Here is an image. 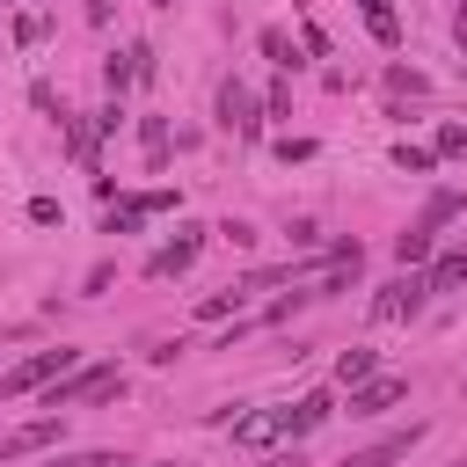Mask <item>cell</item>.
<instances>
[{"instance_id": "1", "label": "cell", "mask_w": 467, "mask_h": 467, "mask_svg": "<svg viewBox=\"0 0 467 467\" xmlns=\"http://www.w3.org/2000/svg\"><path fill=\"white\" fill-rule=\"evenodd\" d=\"M423 299H431V285H423L416 270H401V277H387V285L372 292V321H379V328H394V321H416V314H423Z\"/></svg>"}, {"instance_id": "2", "label": "cell", "mask_w": 467, "mask_h": 467, "mask_svg": "<svg viewBox=\"0 0 467 467\" xmlns=\"http://www.w3.org/2000/svg\"><path fill=\"white\" fill-rule=\"evenodd\" d=\"M73 365H80V350H66V343H58V350H36V358H22V365L0 372V394H36V387H51V379L73 372Z\"/></svg>"}, {"instance_id": "3", "label": "cell", "mask_w": 467, "mask_h": 467, "mask_svg": "<svg viewBox=\"0 0 467 467\" xmlns=\"http://www.w3.org/2000/svg\"><path fill=\"white\" fill-rule=\"evenodd\" d=\"M117 387H124V372H117V365H95V372H80V379L51 387V394H44V409H51V416H66L73 401H102V394H117Z\"/></svg>"}, {"instance_id": "4", "label": "cell", "mask_w": 467, "mask_h": 467, "mask_svg": "<svg viewBox=\"0 0 467 467\" xmlns=\"http://www.w3.org/2000/svg\"><path fill=\"white\" fill-rule=\"evenodd\" d=\"M197 248H204V226H175V241L146 255V277H182L197 263Z\"/></svg>"}, {"instance_id": "5", "label": "cell", "mask_w": 467, "mask_h": 467, "mask_svg": "<svg viewBox=\"0 0 467 467\" xmlns=\"http://www.w3.org/2000/svg\"><path fill=\"white\" fill-rule=\"evenodd\" d=\"M219 124H226L234 139H255V131H263V117H255V95H248L241 80H219Z\"/></svg>"}, {"instance_id": "6", "label": "cell", "mask_w": 467, "mask_h": 467, "mask_svg": "<svg viewBox=\"0 0 467 467\" xmlns=\"http://www.w3.org/2000/svg\"><path fill=\"white\" fill-rule=\"evenodd\" d=\"M423 438V423H409V431H387L379 445H365V452H343L336 467H394V460H409V445Z\"/></svg>"}, {"instance_id": "7", "label": "cell", "mask_w": 467, "mask_h": 467, "mask_svg": "<svg viewBox=\"0 0 467 467\" xmlns=\"http://www.w3.org/2000/svg\"><path fill=\"white\" fill-rule=\"evenodd\" d=\"M292 438V416L285 409H255V416H234V445H277Z\"/></svg>"}, {"instance_id": "8", "label": "cell", "mask_w": 467, "mask_h": 467, "mask_svg": "<svg viewBox=\"0 0 467 467\" xmlns=\"http://www.w3.org/2000/svg\"><path fill=\"white\" fill-rule=\"evenodd\" d=\"M401 394H409V379H394V372L387 379H365V387H350V416H387Z\"/></svg>"}, {"instance_id": "9", "label": "cell", "mask_w": 467, "mask_h": 467, "mask_svg": "<svg viewBox=\"0 0 467 467\" xmlns=\"http://www.w3.org/2000/svg\"><path fill=\"white\" fill-rule=\"evenodd\" d=\"M423 285H431V292H460V285H467V248H445V255L431 263Z\"/></svg>"}, {"instance_id": "10", "label": "cell", "mask_w": 467, "mask_h": 467, "mask_svg": "<svg viewBox=\"0 0 467 467\" xmlns=\"http://www.w3.org/2000/svg\"><path fill=\"white\" fill-rule=\"evenodd\" d=\"M255 44H263V58H270V66H277V73H299V66H306V58H299V44H292V36H285V29H263V36H255Z\"/></svg>"}, {"instance_id": "11", "label": "cell", "mask_w": 467, "mask_h": 467, "mask_svg": "<svg viewBox=\"0 0 467 467\" xmlns=\"http://www.w3.org/2000/svg\"><path fill=\"white\" fill-rule=\"evenodd\" d=\"M285 416H292V438H306V431H321V423L336 416V401H328V394H306V401L285 409Z\"/></svg>"}, {"instance_id": "12", "label": "cell", "mask_w": 467, "mask_h": 467, "mask_svg": "<svg viewBox=\"0 0 467 467\" xmlns=\"http://www.w3.org/2000/svg\"><path fill=\"white\" fill-rule=\"evenodd\" d=\"M58 431H66V423H58V416H36V423H22V431H15V438H7V452H44V445H51V438H58Z\"/></svg>"}, {"instance_id": "13", "label": "cell", "mask_w": 467, "mask_h": 467, "mask_svg": "<svg viewBox=\"0 0 467 467\" xmlns=\"http://www.w3.org/2000/svg\"><path fill=\"white\" fill-rule=\"evenodd\" d=\"M102 80H109V95H124V88L139 80V44H131V51H109V58H102Z\"/></svg>"}, {"instance_id": "14", "label": "cell", "mask_w": 467, "mask_h": 467, "mask_svg": "<svg viewBox=\"0 0 467 467\" xmlns=\"http://www.w3.org/2000/svg\"><path fill=\"white\" fill-rule=\"evenodd\" d=\"M336 379H343V387H365V379H379V358H372V350H343V358H336Z\"/></svg>"}, {"instance_id": "15", "label": "cell", "mask_w": 467, "mask_h": 467, "mask_svg": "<svg viewBox=\"0 0 467 467\" xmlns=\"http://www.w3.org/2000/svg\"><path fill=\"white\" fill-rule=\"evenodd\" d=\"M358 7H365V29H372V36L394 51V44H401V22H394V7H387V0H358Z\"/></svg>"}, {"instance_id": "16", "label": "cell", "mask_w": 467, "mask_h": 467, "mask_svg": "<svg viewBox=\"0 0 467 467\" xmlns=\"http://www.w3.org/2000/svg\"><path fill=\"white\" fill-rule=\"evenodd\" d=\"M431 241H438V234H423V226H409V234H394V263H401V270H416V263L431 255Z\"/></svg>"}, {"instance_id": "17", "label": "cell", "mask_w": 467, "mask_h": 467, "mask_svg": "<svg viewBox=\"0 0 467 467\" xmlns=\"http://www.w3.org/2000/svg\"><path fill=\"white\" fill-rule=\"evenodd\" d=\"M58 124H66V153H73L80 168H95V131H88L80 117H58Z\"/></svg>"}, {"instance_id": "18", "label": "cell", "mask_w": 467, "mask_h": 467, "mask_svg": "<svg viewBox=\"0 0 467 467\" xmlns=\"http://www.w3.org/2000/svg\"><path fill=\"white\" fill-rule=\"evenodd\" d=\"M139 139H146V168L161 175V168H168V124H161V117H146V124H139Z\"/></svg>"}, {"instance_id": "19", "label": "cell", "mask_w": 467, "mask_h": 467, "mask_svg": "<svg viewBox=\"0 0 467 467\" xmlns=\"http://www.w3.org/2000/svg\"><path fill=\"white\" fill-rule=\"evenodd\" d=\"M445 219H460V190H438V197L423 204V219H416V226H423V234H438Z\"/></svg>"}, {"instance_id": "20", "label": "cell", "mask_w": 467, "mask_h": 467, "mask_svg": "<svg viewBox=\"0 0 467 467\" xmlns=\"http://www.w3.org/2000/svg\"><path fill=\"white\" fill-rule=\"evenodd\" d=\"M394 168H409V175H431V168H438V153H431V146H409V139H401V146H394Z\"/></svg>"}, {"instance_id": "21", "label": "cell", "mask_w": 467, "mask_h": 467, "mask_svg": "<svg viewBox=\"0 0 467 467\" xmlns=\"http://www.w3.org/2000/svg\"><path fill=\"white\" fill-rule=\"evenodd\" d=\"M241 299H248V292H241V285H226V292L197 299V314H204V321H219V314H241Z\"/></svg>"}, {"instance_id": "22", "label": "cell", "mask_w": 467, "mask_h": 467, "mask_svg": "<svg viewBox=\"0 0 467 467\" xmlns=\"http://www.w3.org/2000/svg\"><path fill=\"white\" fill-rule=\"evenodd\" d=\"M51 467H124V460H117L109 445H88V452H58Z\"/></svg>"}, {"instance_id": "23", "label": "cell", "mask_w": 467, "mask_h": 467, "mask_svg": "<svg viewBox=\"0 0 467 467\" xmlns=\"http://www.w3.org/2000/svg\"><path fill=\"white\" fill-rule=\"evenodd\" d=\"M438 161H460L467 153V124H438V146H431Z\"/></svg>"}, {"instance_id": "24", "label": "cell", "mask_w": 467, "mask_h": 467, "mask_svg": "<svg viewBox=\"0 0 467 467\" xmlns=\"http://www.w3.org/2000/svg\"><path fill=\"white\" fill-rule=\"evenodd\" d=\"M387 88H394V95H423V88H431V80H423V73H416V66H387Z\"/></svg>"}, {"instance_id": "25", "label": "cell", "mask_w": 467, "mask_h": 467, "mask_svg": "<svg viewBox=\"0 0 467 467\" xmlns=\"http://www.w3.org/2000/svg\"><path fill=\"white\" fill-rule=\"evenodd\" d=\"M15 44H44V15H15Z\"/></svg>"}, {"instance_id": "26", "label": "cell", "mask_w": 467, "mask_h": 467, "mask_svg": "<svg viewBox=\"0 0 467 467\" xmlns=\"http://www.w3.org/2000/svg\"><path fill=\"white\" fill-rule=\"evenodd\" d=\"M29 219H36V226H58L66 212H58V197H29Z\"/></svg>"}, {"instance_id": "27", "label": "cell", "mask_w": 467, "mask_h": 467, "mask_svg": "<svg viewBox=\"0 0 467 467\" xmlns=\"http://www.w3.org/2000/svg\"><path fill=\"white\" fill-rule=\"evenodd\" d=\"M277 161H314V139H277Z\"/></svg>"}, {"instance_id": "28", "label": "cell", "mask_w": 467, "mask_h": 467, "mask_svg": "<svg viewBox=\"0 0 467 467\" xmlns=\"http://www.w3.org/2000/svg\"><path fill=\"white\" fill-rule=\"evenodd\" d=\"M452 44H460V51H467V7H460V15H452Z\"/></svg>"}, {"instance_id": "29", "label": "cell", "mask_w": 467, "mask_h": 467, "mask_svg": "<svg viewBox=\"0 0 467 467\" xmlns=\"http://www.w3.org/2000/svg\"><path fill=\"white\" fill-rule=\"evenodd\" d=\"M263 467H306V460H299V452H270Z\"/></svg>"}, {"instance_id": "30", "label": "cell", "mask_w": 467, "mask_h": 467, "mask_svg": "<svg viewBox=\"0 0 467 467\" xmlns=\"http://www.w3.org/2000/svg\"><path fill=\"white\" fill-rule=\"evenodd\" d=\"M88 22H109V0H88Z\"/></svg>"}, {"instance_id": "31", "label": "cell", "mask_w": 467, "mask_h": 467, "mask_svg": "<svg viewBox=\"0 0 467 467\" xmlns=\"http://www.w3.org/2000/svg\"><path fill=\"white\" fill-rule=\"evenodd\" d=\"M153 467H168V460H153Z\"/></svg>"}, {"instance_id": "32", "label": "cell", "mask_w": 467, "mask_h": 467, "mask_svg": "<svg viewBox=\"0 0 467 467\" xmlns=\"http://www.w3.org/2000/svg\"><path fill=\"white\" fill-rule=\"evenodd\" d=\"M460 7H467V0H460Z\"/></svg>"}]
</instances>
